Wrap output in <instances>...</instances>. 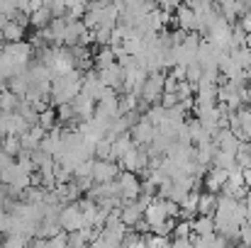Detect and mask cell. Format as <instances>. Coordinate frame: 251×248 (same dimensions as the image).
Wrapping results in <instances>:
<instances>
[{
    "mask_svg": "<svg viewBox=\"0 0 251 248\" xmlns=\"http://www.w3.org/2000/svg\"><path fill=\"white\" fill-rule=\"evenodd\" d=\"M47 246L49 248H66L69 246V234H66V231H61V234H56V236L47 239Z\"/></svg>",
    "mask_w": 251,
    "mask_h": 248,
    "instance_id": "26",
    "label": "cell"
},
{
    "mask_svg": "<svg viewBox=\"0 0 251 248\" xmlns=\"http://www.w3.org/2000/svg\"><path fill=\"white\" fill-rule=\"evenodd\" d=\"M239 241L244 248H251V222H242V229H239Z\"/></svg>",
    "mask_w": 251,
    "mask_h": 248,
    "instance_id": "27",
    "label": "cell"
},
{
    "mask_svg": "<svg viewBox=\"0 0 251 248\" xmlns=\"http://www.w3.org/2000/svg\"><path fill=\"white\" fill-rule=\"evenodd\" d=\"M56 119H59V117H56V112H54V110H44V112L39 114V127H44V129L49 132V129H54V127H56Z\"/></svg>",
    "mask_w": 251,
    "mask_h": 248,
    "instance_id": "25",
    "label": "cell"
},
{
    "mask_svg": "<svg viewBox=\"0 0 251 248\" xmlns=\"http://www.w3.org/2000/svg\"><path fill=\"white\" fill-rule=\"evenodd\" d=\"M244 207H247V219L251 222V192L244 197Z\"/></svg>",
    "mask_w": 251,
    "mask_h": 248,
    "instance_id": "31",
    "label": "cell"
},
{
    "mask_svg": "<svg viewBox=\"0 0 251 248\" xmlns=\"http://www.w3.org/2000/svg\"><path fill=\"white\" fill-rule=\"evenodd\" d=\"M171 246L173 248H193V239H173Z\"/></svg>",
    "mask_w": 251,
    "mask_h": 248,
    "instance_id": "29",
    "label": "cell"
},
{
    "mask_svg": "<svg viewBox=\"0 0 251 248\" xmlns=\"http://www.w3.org/2000/svg\"><path fill=\"white\" fill-rule=\"evenodd\" d=\"M59 224L66 234H74V231H81L85 229V219H83V209L78 202H69L61 207V214H59Z\"/></svg>",
    "mask_w": 251,
    "mask_h": 248,
    "instance_id": "3",
    "label": "cell"
},
{
    "mask_svg": "<svg viewBox=\"0 0 251 248\" xmlns=\"http://www.w3.org/2000/svg\"><path fill=\"white\" fill-rule=\"evenodd\" d=\"M164 90H166V78H164L159 71H156V73H149V78H147L144 85H142L139 100L147 102V105H156V102H161Z\"/></svg>",
    "mask_w": 251,
    "mask_h": 248,
    "instance_id": "5",
    "label": "cell"
},
{
    "mask_svg": "<svg viewBox=\"0 0 251 248\" xmlns=\"http://www.w3.org/2000/svg\"><path fill=\"white\" fill-rule=\"evenodd\" d=\"M129 134H132L137 146H149L154 141V136H156V124H151L147 117H139V122L132 127Z\"/></svg>",
    "mask_w": 251,
    "mask_h": 248,
    "instance_id": "11",
    "label": "cell"
},
{
    "mask_svg": "<svg viewBox=\"0 0 251 248\" xmlns=\"http://www.w3.org/2000/svg\"><path fill=\"white\" fill-rule=\"evenodd\" d=\"M0 248H5V246H2V244H0Z\"/></svg>",
    "mask_w": 251,
    "mask_h": 248,
    "instance_id": "35",
    "label": "cell"
},
{
    "mask_svg": "<svg viewBox=\"0 0 251 248\" xmlns=\"http://www.w3.org/2000/svg\"><path fill=\"white\" fill-rule=\"evenodd\" d=\"M122 173V165L117 163V161H112V158H105V161H100V158H95L93 161V182H112V180H117V175Z\"/></svg>",
    "mask_w": 251,
    "mask_h": 248,
    "instance_id": "7",
    "label": "cell"
},
{
    "mask_svg": "<svg viewBox=\"0 0 251 248\" xmlns=\"http://www.w3.org/2000/svg\"><path fill=\"white\" fill-rule=\"evenodd\" d=\"M44 136H47V129L44 127H39V124H34V127H29L20 139H22V149L25 151H37L39 146H42V141H44Z\"/></svg>",
    "mask_w": 251,
    "mask_h": 248,
    "instance_id": "13",
    "label": "cell"
},
{
    "mask_svg": "<svg viewBox=\"0 0 251 248\" xmlns=\"http://www.w3.org/2000/svg\"><path fill=\"white\" fill-rule=\"evenodd\" d=\"M105 90H107V88H105V83H102V78H100V73H88V76L83 78V90H81V92L90 95L95 102L105 95Z\"/></svg>",
    "mask_w": 251,
    "mask_h": 248,
    "instance_id": "14",
    "label": "cell"
},
{
    "mask_svg": "<svg viewBox=\"0 0 251 248\" xmlns=\"http://www.w3.org/2000/svg\"><path fill=\"white\" fill-rule=\"evenodd\" d=\"M95 158H100V161H105V158H112V139H100L98 144H95Z\"/></svg>",
    "mask_w": 251,
    "mask_h": 248,
    "instance_id": "20",
    "label": "cell"
},
{
    "mask_svg": "<svg viewBox=\"0 0 251 248\" xmlns=\"http://www.w3.org/2000/svg\"><path fill=\"white\" fill-rule=\"evenodd\" d=\"M0 236H2V231H0Z\"/></svg>",
    "mask_w": 251,
    "mask_h": 248,
    "instance_id": "36",
    "label": "cell"
},
{
    "mask_svg": "<svg viewBox=\"0 0 251 248\" xmlns=\"http://www.w3.org/2000/svg\"><path fill=\"white\" fill-rule=\"evenodd\" d=\"M20 100H22V97H17L12 90H2V92H0V107H2L5 112H17Z\"/></svg>",
    "mask_w": 251,
    "mask_h": 248,
    "instance_id": "19",
    "label": "cell"
},
{
    "mask_svg": "<svg viewBox=\"0 0 251 248\" xmlns=\"http://www.w3.org/2000/svg\"><path fill=\"white\" fill-rule=\"evenodd\" d=\"M227 180H229V170L217 168V165H210L207 173L202 175V185H205V190H207V192H215V195L222 192V187L227 185Z\"/></svg>",
    "mask_w": 251,
    "mask_h": 248,
    "instance_id": "8",
    "label": "cell"
},
{
    "mask_svg": "<svg viewBox=\"0 0 251 248\" xmlns=\"http://www.w3.org/2000/svg\"><path fill=\"white\" fill-rule=\"evenodd\" d=\"M237 163L242 168H251V141H242V146L237 151Z\"/></svg>",
    "mask_w": 251,
    "mask_h": 248,
    "instance_id": "23",
    "label": "cell"
},
{
    "mask_svg": "<svg viewBox=\"0 0 251 248\" xmlns=\"http://www.w3.org/2000/svg\"><path fill=\"white\" fill-rule=\"evenodd\" d=\"M115 187H117V195L125 200V202H132V200H139L142 195V180L137 173H129V170H122L115 180Z\"/></svg>",
    "mask_w": 251,
    "mask_h": 248,
    "instance_id": "2",
    "label": "cell"
},
{
    "mask_svg": "<svg viewBox=\"0 0 251 248\" xmlns=\"http://www.w3.org/2000/svg\"><path fill=\"white\" fill-rule=\"evenodd\" d=\"M137 144H134V139H132V134H122V136H117V139H112V161H122V156L129 151V149H134Z\"/></svg>",
    "mask_w": 251,
    "mask_h": 248,
    "instance_id": "17",
    "label": "cell"
},
{
    "mask_svg": "<svg viewBox=\"0 0 251 248\" xmlns=\"http://www.w3.org/2000/svg\"><path fill=\"white\" fill-rule=\"evenodd\" d=\"M0 146H2V151L7 154V156H20L25 149H22V139L20 136H5L2 141H0Z\"/></svg>",
    "mask_w": 251,
    "mask_h": 248,
    "instance_id": "18",
    "label": "cell"
},
{
    "mask_svg": "<svg viewBox=\"0 0 251 248\" xmlns=\"http://www.w3.org/2000/svg\"><path fill=\"white\" fill-rule=\"evenodd\" d=\"M144 219H147V224L151 229L159 226V224H164V222H168L171 217H168V209H166V200L164 197H154L149 202V207L144 209Z\"/></svg>",
    "mask_w": 251,
    "mask_h": 248,
    "instance_id": "9",
    "label": "cell"
},
{
    "mask_svg": "<svg viewBox=\"0 0 251 248\" xmlns=\"http://www.w3.org/2000/svg\"><path fill=\"white\" fill-rule=\"evenodd\" d=\"M247 5H249V10H251V0H247Z\"/></svg>",
    "mask_w": 251,
    "mask_h": 248,
    "instance_id": "34",
    "label": "cell"
},
{
    "mask_svg": "<svg viewBox=\"0 0 251 248\" xmlns=\"http://www.w3.org/2000/svg\"><path fill=\"white\" fill-rule=\"evenodd\" d=\"M193 236V224L190 219H180L173 229V239H190Z\"/></svg>",
    "mask_w": 251,
    "mask_h": 248,
    "instance_id": "22",
    "label": "cell"
},
{
    "mask_svg": "<svg viewBox=\"0 0 251 248\" xmlns=\"http://www.w3.org/2000/svg\"><path fill=\"white\" fill-rule=\"evenodd\" d=\"M83 90V78L71 71V73H64V76H56L51 83V102L59 107V105H66L71 102L76 95H81Z\"/></svg>",
    "mask_w": 251,
    "mask_h": 248,
    "instance_id": "1",
    "label": "cell"
},
{
    "mask_svg": "<svg viewBox=\"0 0 251 248\" xmlns=\"http://www.w3.org/2000/svg\"><path fill=\"white\" fill-rule=\"evenodd\" d=\"M244 185L251 190V168H244Z\"/></svg>",
    "mask_w": 251,
    "mask_h": 248,
    "instance_id": "32",
    "label": "cell"
},
{
    "mask_svg": "<svg viewBox=\"0 0 251 248\" xmlns=\"http://www.w3.org/2000/svg\"><path fill=\"white\" fill-rule=\"evenodd\" d=\"M149 151H147V146H134V149H129L125 156H122V161H120V165H122V170H129V173H147V168H149Z\"/></svg>",
    "mask_w": 251,
    "mask_h": 248,
    "instance_id": "4",
    "label": "cell"
},
{
    "mask_svg": "<svg viewBox=\"0 0 251 248\" xmlns=\"http://www.w3.org/2000/svg\"><path fill=\"white\" fill-rule=\"evenodd\" d=\"M217 202H220V195L215 192H200V200H198V214H205V217H215L217 212Z\"/></svg>",
    "mask_w": 251,
    "mask_h": 248,
    "instance_id": "16",
    "label": "cell"
},
{
    "mask_svg": "<svg viewBox=\"0 0 251 248\" xmlns=\"http://www.w3.org/2000/svg\"><path fill=\"white\" fill-rule=\"evenodd\" d=\"M193 234L195 236H212L217 234V226H215V217H205V214H198L193 222Z\"/></svg>",
    "mask_w": 251,
    "mask_h": 248,
    "instance_id": "15",
    "label": "cell"
},
{
    "mask_svg": "<svg viewBox=\"0 0 251 248\" xmlns=\"http://www.w3.org/2000/svg\"><path fill=\"white\" fill-rule=\"evenodd\" d=\"M71 107H74V114H76V122H88V119H93L95 117V107H98V102L90 97V95H76L74 100H71Z\"/></svg>",
    "mask_w": 251,
    "mask_h": 248,
    "instance_id": "10",
    "label": "cell"
},
{
    "mask_svg": "<svg viewBox=\"0 0 251 248\" xmlns=\"http://www.w3.org/2000/svg\"><path fill=\"white\" fill-rule=\"evenodd\" d=\"M100 78L105 83V88L120 90V88H125V66L122 64H112V66L100 71Z\"/></svg>",
    "mask_w": 251,
    "mask_h": 248,
    "instance_id": "12",
    "label": "cell"
},
{
    "mask_svg": "<svg viewBox=\"0 0 251 248\" xmlns=\"http://www.w3.org/2000/svg\"><path fill=\"white\" fill-rule=\"evenodd\" d=\"M222 7H225V15L234 17V15L242 10V2H239V0H222Z\"/></svg>",
    "mask_w": 251,
    "mask_h": 248,
    "instance_id": "28",
    "label": "cell"
},
{
    "mask_svg": "<svg viewBox=\"0 0 251 248\" xmlns=\"http://www.w3.org/2000/svg\"><path fill=\"white\" fill-rule=\"evenodd\" d=\"M5 37H7V39H17V37H20V27H17V24H7Z\"/></svg>",
    "mask_w": 251,
    "mask_h": 248,
    "instance_id": "30",
    "label": "cell"
},
{
    "mask_svg": "<svg viewBox=\"0 0 251 248\" xmlns=\"http://www.w3.org/2000/svg\"><path fill=\"white\" fill-rule=\"evenodd\" d=\"M56 117H59L64 124H69V122H76V114H74V107H71V102H66V105H59V107H56Z\"/></svg>",
    "mask_w": 251,
    "mask_h": 248,
    "instance_id": "24",
    "label": "cell"
},
{
    "mask_svg": "<svg viewBox=\"0 0 251 248\" xmlns=\"http://www.w3.org/2000/svg\"><path fill=\"white\" fill-rule=\"evenodd\" d=\"M29 236H22V234H10V236H5V248H29Z\"/></svg>",
    "mask_w": 251,
    "mask_h": 248,
    "instance_id": "21",
    "label": "cell"
},
{
    "mask_svg": "<svg viewBox=\"0 0 251 248\" xmlns=\"http://www.w3.org/2000/svg\"><path fill=\"white\" fill-rule=\"evenodd\" d=\"M2 114H5V110H2V107H0V119H2Z\"/></svg>",
    "mask_w": 251,
    "mask_h": 248,
    "instance_id": "33",
    "label": "cell"
},
{
    "mask_svg": "<svg viewBox=\"0 0 251 248\" xmlns=\"http://www.w3.org/2000/svg\"><path fill=\"white\" fill-rule=\"evenodd\" d=\"M227 127L242 139V141H251V107H239L234 112H229V122Z\"/></svg>",
    "mask_w": 251,
    "mask_h": 248,
    "instance_id": "6",
    "label": "cell"
},
{
    "mask_svg": "<svg viewBox=\"0 0 251 248\" xmlns=\"http://www.w3.org/2000/svg\"><path fill=\"white\" fill-rule=\"evenodd\" d=\"M249 105H251V100H249Z\"/></svg>",
    "mask_w": 251,
    "mask_h": 248,
    "instance_id": "37",
    "label": "cell"
}]
</instances>
